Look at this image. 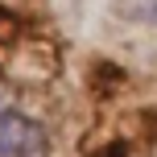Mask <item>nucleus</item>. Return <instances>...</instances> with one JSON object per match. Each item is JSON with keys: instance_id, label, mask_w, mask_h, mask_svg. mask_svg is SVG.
<instances>
[{"instance_id": "obj_1", "label": "nucleus", "mask_w": 157, "mask_h": 157, "mask_svg": "<svg viewBox=\"0 0 157 157\" xmlns=\"http://www.w3.org/2000/svg\"><path fill=\"white\" fill-rule=\"evenodd\" d=\"M50 136L33 116L17 108H0V157H46Z\"/></svg>"}, {"instance_id": "obj_2", "label": "nucleus", "mask_w": 157, "mask_h": 157, "mask_svg": "<svg viewBox=\"0 0 157 157\" xmlns=\"http://www.w3.org/2000/svg\"><path fill=\"white\" fill-rule=\"evenodd\" d=\"M124 13L132 21H157V0H124Z\"/></svg>"}]
</instances>
